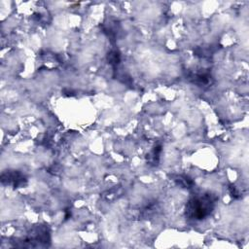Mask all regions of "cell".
<instances>
[{
    "instance_id": "6da1fadb",
    "label": "cell",
    "mask_w": 249,
    "mask_h": 249,
    "mask_svg": "<svg viewBox=\"0 0 249 249\" xmlns=\"http://www.w3.org/2000/svg\"><path fill=\"white\" fill-rule=\"evenodd\" d=\"M213 204V199L209 196H205L203 197H196L194 198L189 203L188 212L193 218L196 219H202L211 211Z\"/></svg>"
}]
</instances>
